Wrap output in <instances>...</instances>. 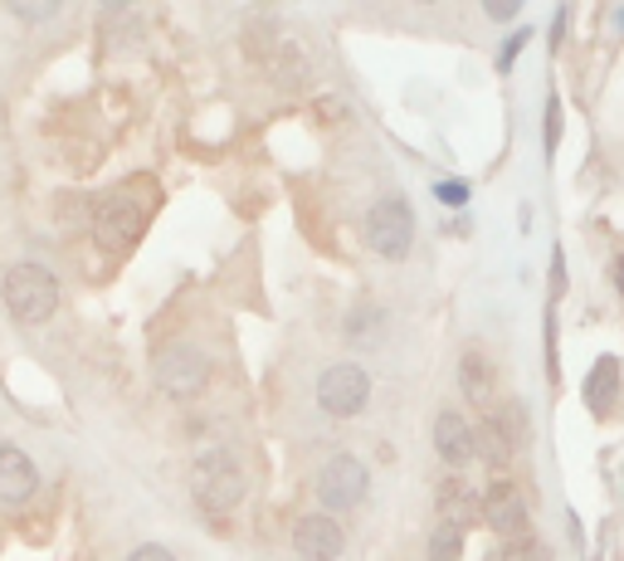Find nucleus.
Listing matches in <instances>:
<instances>
[{"instance_id": "1", "label": "nucleus", "mask_w": 624, "mask_h": 561, "mask_svg": "<svg viewBox=\"0 0 624 561\" xmlns=\"http://www.w3.org/2000/svg\"><path fill=\"white\" fill-rule=\"evenodd\" d=\"M152 210H156V186L146 182V176H138V182H128V186H118L112 196H103V206H98V216H94L98 240H103L112 254L132 250V244L142 240Z\"/></svg>"}, {"instance_id": "2", "label": "nucleus", "mask_w": 624, "mask_h": 561, "mask_svg": "<svg viewBox=\"0 0 624 561\" xmlns=\"http://www.w3.org/2000/svg\"><path fill=\"white\" fill-rule=\"evenodd\" d=\"M0 298H6V312L15 322H50L59 312V278L44 264H10L6 278H0Z\"/></svg>"}, {"instance_id": "3", "label": "nucleus", "mask_w": 624, "mask_h": 561, "mask_svg": "<svg viewBox=\"0 0 624 561\" xmlns=\"http://www.w3.org/2000/svg\"><path fill=\"white\" fill-rule=\"evenodd\" d=\"M152 376H156V386H162V396L196 400L200 391L210 386V356L200 352L196 342H172V346H162V352H156Z\"/></svg>"}, {"instance_id": "4", "label": "nucleus", "mask_w": 624, "mask_h": 561, "mask_svg": "<svg viewBox=\"0 0 624 561\" xmlns=\"http://www.w3.org/2000/svg\"><path fill=\"white\" fill-rule=\"evenodd\" d=\"M366 244L381 260H405L415 244V210L405 196H381L366 210Z\"/></svg>"}, {"instance_id": "5", "label": "nucleus", "mask_w": 624, "mask_h": 561, "mask_svg": "<svg viewBox=\"0 0 624 561\" xmlns=\"http://www.w3.org/2000/svg\"><path fill=\"white\" fill-rule=\"evenodd\" d=\"M190 493L206 513H230L234 503L244 498V474L225 449H210V454L196 459V474H190Z\"/></svg>"}, {"instance_id": "6", "label": "nucleus", "mask_w": 624, "mask_h": 561, "mask_svg": "<svg viewBox=\"0 0 624 561\" xmlns=\"http://www.w3.org/2000/svg\"><path fill=\"white\" fill-rule=\"evenodd\" d=\"M371 493V469L361 464L357 454H337L322 464V474H317V503L332 513H351L361 508Z\"/></svg>"}, {"instance_id": "7", "label": "nucleus", "mask_w": 624, "mask_h": 561, "mask_svg": "<svg viewBox=\"0 0 624 561\" xmlns=\"http://www.w3.org/2000/svg\"><path fill=\"white\" fill-rule=\"evenodd\" d=\"M371 400V376L366 366L357 362H337L327 366L322 376H317V406H322L332 420H351V415H361Z\"/></svg>"}, {"instance_id": "8", "label": "nucleus", "mask_w": 624, "mask_h": 561, "mask_svg": "<svg viewBox=\"0 0 624 561\" xmlns=\"http://www.w3.org/2000/svg\"><path fill=\"white\" fill-rule=\"evenodd\" d=\"M483 522L493 527L503 542H522L532 537V513H527V498L513 479H493V488L483 493Z\"/></svg>"}, {"instance_id": "9", "label": "nucleus", "mask_w": 624, "mask_h": 561, "mask_svg": "<svg viewBox=\"0 0 624 561\" xmlns=\"http://www.w3.org/2000/svg\"><path fill=\"white\" fill-rule=\"evenodd\" d=\"M293 552L303 561H337L347 552V532L332 513H308L293 522Z\"/></svg>"}, {"instance_id": "10", "label": "nucleus", "mask_w": 624, "mask_h": 561, "mask_svg": "<svg viewBox=\"0 0 624 561\" xmlns=\"http://www.w3.org/2000/svg\"><path fill=\"white\" fill-rule=\"evenodd\" d=\"M35 488H40L35 459L20 444H0V503H6V508H20V503L35 498Z\"/></svg>"}, {"instance_id": "11", "label": "nucleus", "mask_w": 624, "mask_h": 561, "mask_svg": "<svg viewBox=\"0 0 624 561\" xmlns=\"http://www.w3.org/2000/svg\"><path fill=\"white\" fill-rule=\"evenodd\" d=\"M459 386H463V396L473 400V406H493V396H497V362L488 356V346H463L459 352Z\"/></svg>"}, {"instance_id": "12", "label": "nucleus", "mask_w": 624, "mask_h": 561, "mask_svg": "<svg viewBox=\"0 0 624 561\" xmlns=\"http://www.w3.org/2000/svg\"><path fill=\"white\" fill-rule=\"evenodd\" d=\"M435 449H439V459H445L449 469H469V459H473V425L463 420L459 410H439Z\"/></svg>"}, {"instance_id": "13", "label": "nucleus", "mask_w": 624, "mask_h": 561, "mask_svg": "<svg viewBox=\"0 0 624 561\" xmlns=\"http://www.w3.org/2000/svg\"><path fill=\"white\" fill-rule=\"evenodd\" d=\"M435 498H439V522H453V527H473V522L483 518V498H479V493H473L469 484H463L459 474L439 479Z\"/></svg>"}, {"instance_id": "14", "label": "nucleus", "mask_w": 624, "mask_h": 561, "mask_svg": "<svg viewBox=\"0 0 624 561\" xmlns=\"http://www.w3.org/2000/svg\"><path fill=\"white\" fill-rule=\"evenodd\" d=\"M615 396H620V362L615 356H600L585 376V410L595 415V420H605V415L615 410Z\"/></svg>"}, {"instance_id": "15", "label": "nucleus", "mask_w": 624, "mask_h": 561, "mask_svg": "<svg viewBox=\"0 0 624 561\" xmlns=\"http://www.w3.org/2000/svg\"><path fill=\"white\" fill-rule=\"evenodd\" d=\"M513 440H507L503 430H497V420L488 415L483 425H473V459H483V469H493L497 479H503V469H513Z\"/></svg>"}, {"instance_id": "16", "label": "nucleus", "mask_w": 624, "mask_h": 561, "mask_svg": "<svg viewBox=\"0 0 624 561\" xmlns=\"http://www.w3.org/2000/svg\"><path fill=\"white\" fill-rule=\"evenodd\" d=\"M459 557H463V527L435 522V532H429V561H459Z\"/></svg>"}, {"instance_id": "17", "label": "nucleus", "mask_w": 624, "mask_h": 561, "mask_svg": "<svg viewBox=\"0 0 624 561\" xmlns=\"http://www.w3.org/2000/svg\"><path fill=\"white\" fill-rule=\"evenodd\" d=\"M561 147V94L547 88V108H541V152H547V162Z\"/></svg>"}, {"instance_id": "18", "label": "nucleus", "mask_w": 624, "mask_h": 561, "mask_svg": "<svg viewBox=\"0 0 624 561\" xmlns=\"http://www.w3.org/2000/svg\"><path fill=\"white\" fill-rule=\"evenodd\" d=\"M493 420H497V430L513 440V449L527 444V410H522V400H507V406H497Z\"/></svg>"}, {"instance_id": "19", "label": "nucleus", "mask_w": 624, "mask_h": 561, "mask_svg": "<svg viewBox=\"0 0 624 561\" xmlns=\"http://www.w3.org/2000/svg\"><path fill=\"white\" fill-rule=\"evenodd\" d=\"M503 561H556L551 547L541 537H522V542H507L503 547Z\"/></svg>"}, {"instance_id": "20", "label": "nucleus", "mask_w": 624, "mask_h": 561, "mask_svg": "<svg viewBox=\"0 0 624 561\" xmlns=\"http://www.w3.org/2000/svg\"><path fill=\"white\" fill-rule=\"evenodd\" d=\"M381 322H385L381 308H357V312L347 318V332H351V337H376Z\"/></svg>"}, {"instance_id": "21", "label": "nucleus", "mask_w": 624, "mask_h": 561, "mask_svg": "<svg viewBox=\"0 0 624 561\" xmlns=\"http://www.w3.org/2000/svg\"><path fill=\"white\" fill-rule=\"evenodd\" d=\"M541 346H547V381L561 376V362H556V312L547 308V318H541Z\"/></svg>"}, {"instance_id": "22", "label": "nucleus", "mask_w": 624, "mask_h": 561, "mask_svg": "<svg viewBox=\"0 0 624 561\" xmlns=\"http://www.w3.org/2000/svg\"><path fill=\"white\" fill-rule=\"evenodd\" d=\"M527 40H532V30H517V35L503 44V54H497V69H503V74L513 69V64H517V54H522V44H527Z\"/></svg>"}, {"instance_id": "23", "label": "nucleus", "mask_w": 624, "mask_h": 561, "mask_svg": "<svg viewBox=\"0 0 624 561\" xmlns=\"http://www.w3.org/2000/svg\"><path fill=\"white\" fill-rule=\"evenodd\" d=\"M435 196L445 200V206H469V186H463V182H439Z\"/></svg>"}, {"instance_id": "24", "label": "nucleus", "mask_w": 624, "mask_h": 561, "mask_svg": "<svg viewBox=\"0 0 624 561\" xmlns=\"http://www.w3.org/2000/svg\"><path fill=\"white\" fill-rule=\"evenodd\" d=\"M566 294V254L556 250L551 254V298H561Z\"/></svg>"}, {"instance_id": "25", "label": "nucleus", "mask_w": 624, "mask_h": 561, "mask_svg": "<svg viewBox=\"0 0 624 561\" xmlns=\"http://www.w3.org/2000/svg\"><path fill=\"white\" fill-rule=\"evenodd\" d=\"M128 561H176L172 552H166V547H156V542H146V547H138V552H132Z\"/></svg>"}, {"instance_id": "26", "label": "nucleus", "mask_w": 624, "mask_h": 561, "mask_svg": "<svg viewBox=\"0 0 624 561\" xmlns=\"http://www.w3.org/2000/svg\"><path fill=\"white\" fill-rule=\"evenodd\" d=\"M317 112H327V122H342V118H347V108L337 103V98H322V103H317Z\"/></svg>"}, {"instance_id": "27", "label": "nucleus", "mask_w": 624, "mask_h": 561, "mask_svg": "<svg viewBox=\"0 0 624 561\" xmlns=\"http://www.w3.org/2000/svg\"><path fill=\"white\" fill-rule=\"evenodd\" d=\"M610 284H615V294L624 298V254H620L615 264H610Z\"/></svg>"}, {"instance_id": "28", "label": "nucleus", "mask_w": 624, "mask_h": 561, "mask_svg": "<svg viewBox=\"0 0 624 561\" xmlns=\"http://www.w3.org/2000/svg\"><path fill=\"white\" fill-rule=\"evenodd\" d=\"M488 15H493V20H507V15H517V0H507V6H493V10H488Z\"/></svg>"}]
</instances>
